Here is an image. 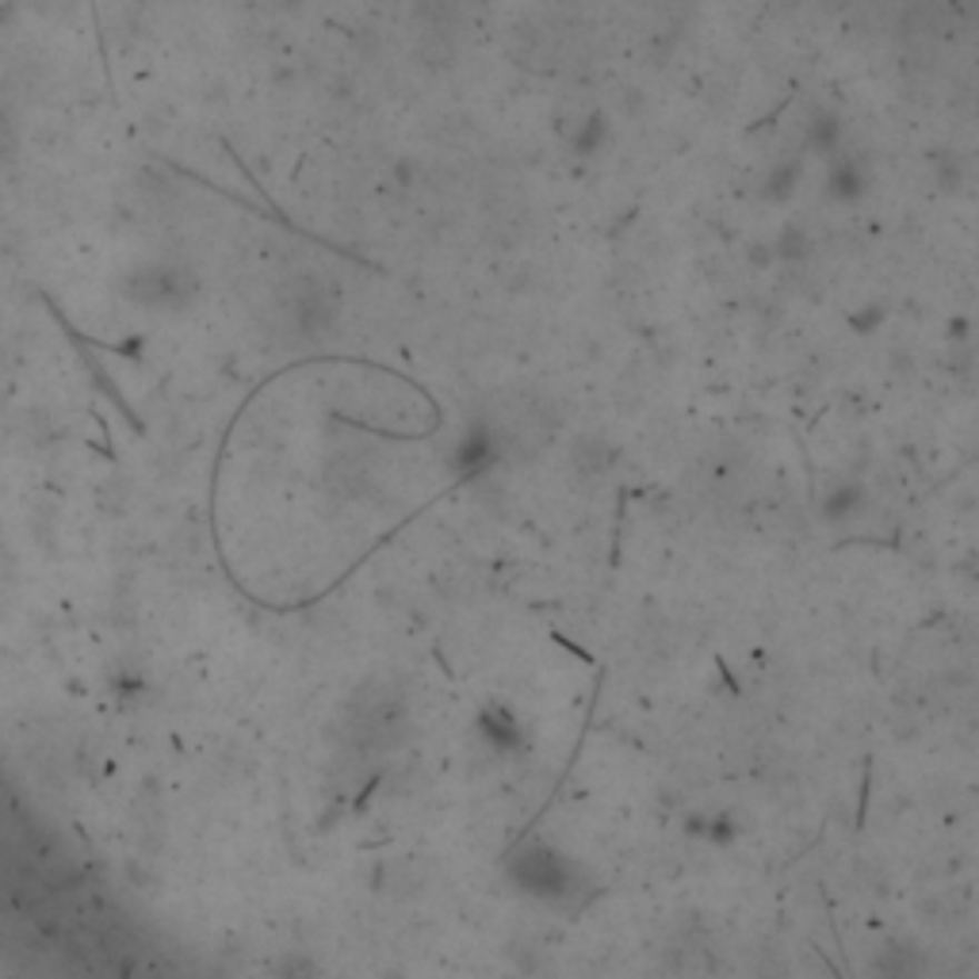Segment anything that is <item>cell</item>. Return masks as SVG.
Wrapping results in <instances>:
<instances>
[{
	"label": "cell",
	"instance_id": "cell-2",
	"mask_svg": "<svg viewBox=\"0 0 979 979\" xmlns=\"http://www.w3.org/2000/svg\"><path fill=\"white\" fill-rule=\"evenodd\" d=\"M872 979H926V952L907 938H888L869 957Z\"/></svg>",
	"mask_w": 979,
	"mask_h": 979
},
{
	"label": "cell",
	"instance_id": "cell-1",
	"mask_svg": "<svg viewBox=\"0 0 979 979\" xmlns=\"http://www.w3.org/2000/svg\"><path fill=\"white\" fill-rule=\"evenodd\" d=\"M506 872L517 883V891L543 899V903H570L582 891V869L548 842H528L525 849H517Z\"/></svg>",
	"mask_w": 979,
	"mask_h": 979
}]
</instances>
